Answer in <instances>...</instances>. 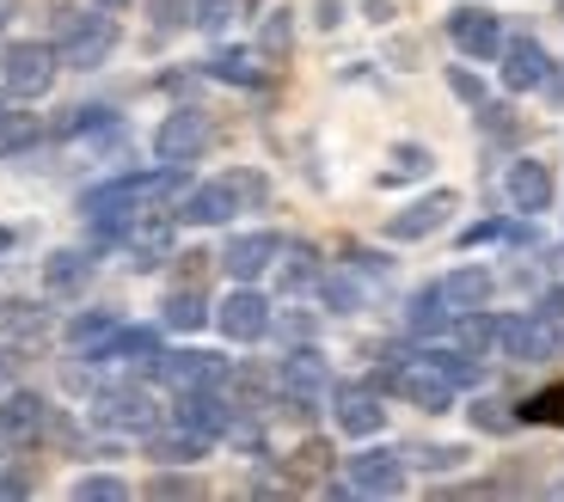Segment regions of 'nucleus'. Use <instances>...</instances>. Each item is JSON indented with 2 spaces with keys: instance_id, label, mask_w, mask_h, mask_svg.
<instances>
[{
  "instance_id": "nucleus-1",
  "label": "nucleus",
  "mask_w": 564,
  "mask_h": 502,
  "mask_svg": "<svg viewBox=\"0 0 564 502\" xmlns=\"http://www.w3.org/2000/svg\"><path fill=\"white\" fill-rule=\"evenodd\" d=\"M191 190L184 184V166H154V172H123V178L99 184V190L80 196L86 221H99V215H117V221H129V215H154L166 209V203H178V196Z\"/></svg>"
},
{
  "instance_id": "nucleus-2",
  "label": "nucleus",
  "mask_w": 564,
  "mask_h": 502,
  "mask_svg": "<svg viewBox=\"0 0 564 502\" xmlns=\"http://www.w3.org/2000/svg\"><path fill=\"white\" fill-rule=\"evenodd\" d=\"M375 386L399 392V399H411L417 411H448L454 405V380L442 374V362L430 356V349H411V356H387L381 374H375Z\"/></svg>"
},
{
  "instance_id": "nucleus-3",
  "label": "nucleus",
  "mask_w": 564,
  "mask_h": 502,
  "mask_svg": "<svg viewBox=\"0 0 564 502\" xmlns=\"http://www.w3.org/2000/svg\"><path fill=\"white\" fill-rule=\"evenodd\" d=\"M56 74H62L56 43H7V56H0V92L7 98H43L56 86Z\"/></svg>"
},
{
  "instance_id": "nucleus-4",
  "label": "nucleus",
  "mask_w": 564,
  "mask_h": 502,
  "mask_svg": "<svg viewBox=\"0 0 564 502\" xmlns=\"http://www.w3.org/2000/svg\"><path fill=\"white\" fill-rule=\"evenodd\" d=\"M117 50V19L105 13H86V19H74V13H62V43H56V56H62V68H105V56Z\"/></svg>"
},
{
  "instance_id": "nucleus-5",
  "label": "nucleus",
  "mask_w": 564,
  "mask_h": 502,
  "mask_svg": "<svg viewBox=\"0 0 564 502\" xmlns=\"http://www.w3.org/2000/svg\"><path fill=\"white\" fill-rule=\"evenodd\" d=\"M399 490H405V454L368 447V454L344 460V478L332 484V496H399Z\"/></svg>"
},
{
  "instance_id": "nucleus-6",
  "label": "nucleus",
  "mask_w": 564,
  "mask_h": 502,
  "mask_svg": "<svg viewBox=\"0 0 564 502\" xmlns=\"http://www.w3.org/2000/svg\"><path fill=\"white\" fill-rule=\"evenodd\" d=\"M276 392H282V405L295 411V417H307L325 392H332V374H325V356H319V349H313V343H295V349H289V356H282V368H276Z\"/></svg>"
},
{
  "instance_id": "nucleus-7",
  "label": "nucleus",
  "mask_w": 564,
  "mask_h": 502,
  "mask_svg": "<svg viewBox=\"0 0 564 502\" xmlns=\"http://www.w3.org/2000/svg\"><path fill=\"white\" fill-rule=\"evenodd\" d=\"M93 423H99V429H117V435H154L160 423H166V411H160L141 386H111V392L93 399Z\"/></svg>"
},
{
  "instance_id": "nucleus-8",
  "label": "nucleus",
  "mask_w": 564,
  "mask_h": 502,
  "mask_svg": "<svg viewBox=\"0 0 564 502\" xmlns=\"http://www.w3.org/2000/svg\"><path fill=\"white\" fill-rule=\"evenodd\" d=\"M497 349L509 362H552L558 356V319L546 313H509L497 319Z\"/></svg>"
},
{
  "instance_id": "nucleus-9",
  "label": "nucleus",
  "mask_w": 564,
  "mask_h": 502,
  "mask_svg": "<svg viewBox=\"0 0 564 502\" xmlns=\"http://www.w3.org/2000/svg\"><path fill=\"white\" fill-rule=\"evenodd\" d=\"M209 148V117L203 111H166L154 129V160L160 166H197V154Z\"/></svg>"
},
{
  "instance_id": "nucleus-10",
  "label": "nucleus",
  "mask_w": 564,
  "mask_h": 502,
  "mask_svg": "<svg viewBox=\"0 0 564 502\" xmlns=\"http://www.w3.org/2000/svg\"><path fill=\"white\" fill-rule=\"evenodd\" d=\"M325 399H332V423H338L350 441H368V435H381V429H387L381 386H356V380H344V386H332Z\"/></svg>"
},
{
  "instance_id": "nucleus-11",
  "label": "nucleus",
  "mask_w": 564,
  "mask_h": 502,
  "mask_svg": "<svg viewBox=\"0 0 564 502\" xmlns=\"http://www.w3.org/2000/svg\"><path fill=\"white\" fill-rule=\"evenodd\" d=\"M148 374L172 392H203V386H227V362L209 356V349H172V356H154Z\"/></svg>"
},
{
  "instance_id": "nucleus-12",
  "label": "nucleus",
  "mask_w": 564,
  "mask_h": 502,
  "mask_svg": "<svg viewBox=\"0 0 564 502\" xmlns=\"http://www.w3.org/2000/svg\"><path fill=\"white\" fill-rule=\"evenodd\" d=\"M215 325H221V337H234V343H258V337H270V301L252 282H234V294L215 307Z\"/></svg>"
},
{
  "instance_id": "nucleus-13",
  "label": "nucleus",
  "mask_w": 564,
  "mask_h": 502,
  "mask_svg": "<svg viewBox=\"0 0 564 502\" xmlns=\"http://www.w3.org/2000/svg\"><path fill=\"white\" fill-rule=\"evenodd\" d=\"M240 209V190H234V178H215V184H191V190L172 203V221H191V227H221L234 221Z\"/></svg>"
},
{
  "instance_id": "nucleus-14",
  "label": "nucleus",
  "mask_w": 564,
  "mask_h": 502,
  "mask_svg": "<svg viewBox=\"0 0 564 502\" xmlns=\"http://www.w3.org/2000/svg\"><path fill=\"white\" fill-rule=\"evenodd\" d=\"M43 435H50V399H43V392H7V399H0V441L37 447Z\"/></svg>"
},
{
  "instance_id": "nucleus-15",
  "label": "nucleus",
  "mask_w": 564,
  "mask_h": 502,
  "mask_svg": "<svg viewBox=\"0 0 564 502\" xmlns=\"http://www.w3.org/2000/svg\"><path fill=\"white\" fill-rule=\"evenodd\" d=\"M454 209H460V196H454V190H430V196H417L411 209H399L393 221H387V239H399V245H417V239L442 233Z\"/></svg>"
},
{
  "instance_id": "nucleus-16",
  "label": "nucleus",
  "mask_w": 564,
  "mask_h": 502,
  "mask_svg": "<svg viewBox=\"0 0 564 502\" xmlns=\"http://www.w3.org/2000/svg\"><path fill=\"white\" fill-rule=\"evenodd\" d=\"M448 37H454V50L473 56V62H491L497 50H503V25H497L491 7H454V13H448Z\"/></svg>"
},
{
  "instance_id": "nucleus-17",
  "label": "nucleus",
  "mask_w": 564,
  "mask_h": 502,
  "mask_svg": "<svg viewBox=\"0 0 564 502\" xmlns=\"http://www.w3.org/2000/svg\"><path fill=\"white\" fill-rule=\"evenodd\" d=\"M497 62H503L497 74H503L509 92H540V86H552V56L534 37H509L503 50H497Z\"/></svg>"
},
{
  "instance_id": "nucleus-18",
  "label": "nucleus",
  "mask_w": 564,
  "mask_h": 502,
  "mask_svg": "<svg viewBox=\"0 0 564 502\" xmlns=\"http://www.w3.org/2000/svg\"><path fill=\"white\" fill-rule=\"evenodd\" d=\"M276 258H282V233H264V227H258V233L227 239V251H221V270H227L234 282H258L270 264H276Z\"/></svg>"
},
{
  "instance_id": "nucleus-19",
  "label": "nucleus",
  "mask_w": 564,
  "mask_h": 502,
  "mask_svg": "<svg viewBox=\"0 0 564 502\" xmlns=\"http://www.w3.org/2000/svg\"><path fill=\"white\" fill-rule=\"evenodd\" d=\"M503 190H509V209L516 215H546L552 209V172L540 166V160H509Z\"/></svg>"
},
{
  "instance_id": "nucleus-20",
  "label": "nucleus",
  "mask_w": 564,
  "mask_h": 502,
  "mask_svg": "<svg viewBox=\"0 0 564 502\" xmlns=\"http://www.w3.org/2000/svg\"><path fill=\"white\" fill-rule=\"evenodd\" d=\"M123 251L135 270H154L172 258V215H135V221L123 227Z\"/></svg>"
},
{
  "instance_id": "nucleus-21",
  "label": "nucleus",
  "mask_w": 564,
  "mask_h": 502,
  "mask_svg": "<svg viewBox=\"0 0 564 502\" xmlns=\"http://www.w3.org/2000/svg\"><path fill=\"white\" fill-rule=\"evenodd\" d=\"M154 356H160V331H148V325H117V331L93 349V362H105V368H117V362H148L154 368Z\"/></svg>"
},
{
  "instance_id": "nucleus-22",
  "label": "nucleus",
  "mask_w": 564,
  "mask_h": 502,
  "mask_svg": "<svg viewBox=\"0 0 564 502\" xmlns=\"http://www.w3.org/2000/svg\"><path fill=\"white\" fill-rule=\"evenodd\" d=\"M436 288H442V301H448L454 313H466V307H485V301H491L497 276H491L485 264H460V270H448Z\"/></svg>"
},
{
  "instance_id": "nucleus-23",
  "label": "nucleus",
  "mask_w": 564,
  "mask_h": 502,
  "mask_svg": "<svg viewBox=\"0 0 564 502\" xmlns=\"http://www.w3.org/2000/svg\"><path fill=\"white\" fill-rule=\"evenodd\" d=\"M209 435H197V429H184V423H160V429L154 435H148V454H154V460H172V466H178V460H203V454H209Z\"/></svg>"
},
{
  "instance_id": "nucleus-24",
  "label": "nucleus",
  "mask_w": 564,
  "mask_h": 502,
  "mask_svg": "<svg viewBox=\"0 0 564 502\" xmlns=\"http://www.w3.org/2000/svg\"><path fill=\"white\" fill-rule=\"evenodd\" d=\"M86 282H93V258H86V251L62 245V251L43 258V288H50V294H80Z\"/></svg>"
},
{
  "instance_id": "nucleus-25",
  "label": "nucleus",
  "mask_w": 564,
  "mask_h": 502,
  "mask_svg": "<svg viewBox=\"0 0 564 502\" xmlns=\"http://www.w3.org/2000/svg\"><path fill=\"white\" fill-rule=\"evenodd\" d=\"M448 319H454V307L442 301L436 282L411 294V307H405V331H411V337H442V331H448Z\"/></svg>"
},
{
  "instance_id": "nucleus-26",
  "label": "nucleus",
  "mask_w": 564,
  "mask_h": 502,
  "mask_svg": "<svg viewBox=\"0 0 564 502\" xmlns=\"http://www.w3.org/2000/svg\"><path fill=\"white\" fill-rule=\"evenodd\" d=\"M276 276H282V288H289V294H307V288H319L325 264H319V251H313V245H289V239H282Z\"/></svg>"
},
{
  "instance_id": "nucleus-27",
  "label": "nucleus",
  "mask_w": 564,
  "mask_h": 502,
  "mask_svg": "<svg viewBox=\"0 0 564 502\" xmlns=\"http://www.w3.org/2000/svg\"><path fill=\"white\" fill-rule=\"evenodd\" d=\"M160 319H166V331H203L215 319V307L203 301V288H178L160 301Z\"/></svg>"
},
{
  "instance_id": "nucleus-28",
  "label": "nucleus",
  "mask_w": 564,
  "mask_h": 502,
  "mask_svg": "<svg viewBox=\"0 0 564 502\" xmlns=\"http://www.w3.org/2000/svg\"><path fill=\"white\" fill-rule=\"evenodd\" d=\"M37 331H50V307L25 301V294H7L0 301V337H37Z\"/></svg>"
},
{
  "instance_id": "nucleus-29",
  "label": "nucleus",
  "mask_w": 564,
  "mask_h": 502,
  "mask_svg": "<svg viewBox=\"0 0 564 502\" xmlns=\"http://www.w3.org/2000/svg\"><path fill=\"white\" fill-rule=\"evenodd\" d=\"M264 56H252V50H221V56L209 62V74L221 86H264V68H258Z\"/></svg>"
},
{
  "instance_id": "nucleus-30",
  "label": "nucleus",
  "mask_w": 564,
  "mask_h": 502,
  "mask_svg": "<svg viewBox=\"0 0 564 502\" xmlns=\"http://www.w3.org/2000/svg\"><path fill=\"white\" fill-rule=\"evenodd\" d=\"M430 166H436V154H430V148H417V141H405V148H393V160H387L381 184H387V190H393V184L430 178Z\"/></svg>"
},
{
  "instance_id": "nucleus-31",
  "label": "nucleus",
  "mask_w": 564,
  "mask_h": 502,
  "mask_svg": "<svg viewBox=\"0 0 564 502\" xmlns=\"http://www.w3.org/2000/svg\"><path fill=\"white\" fill-rule=\"evenodd\" d=\"M289 50H295V13H289V7H276V13H270L264 25H258V56L282 62Z\"/></svg>"
},
{
  "instance_id": "nucleus-32",
  "label": "nucleus",
  "mask_w": 564,
  "mask_h": 502,
  "mask_svg": "<svg viewBox=\"0 0 564 502\" xmlns=\"http://www.w3.org/2000/svg\"><path fill=\"white\" fill-rule=\"evenodd\" d=\"M111 331H117V313H80V319H68V343L74 349H99Z\"/></svg>"
},
{
  "instance_id": "nucleus-33",
  "label": "nucleus",
  "mask_w": 564,
  "mask_h": 502,
  "mask_svg": "<svg viewBox=\"0 0 564 502\" xmlns=\"http://www.w3.org/2000/svg\"><path fill=\"white\" fill-rule=\"evenodd\" d=\"M37 135H43L37 117H13V111L0 117V154H25V148H31Z\"/></svg>"
},
{
  "instance_id": "nucleus-34",
  "label": "nucleus",
  "mask_w": 564,
  "mask_h": 502,
  "mask_svg": "<svg viewBox=\"0 0 564 502\" xmlns=\"http://www.w3.org/2000/svg\"><path fill=\"white\" fill-rule=\"evenodd\" d=\"M246 7H252V0H197V19H191V25H203V31H227L234 19H246Z\"/></svg>"
},
{
  "instance_id": "nucleus-35",
  "label": "nucleus",
  "mask_w": 564,
  "mask_h": 502,
  "mask_svg": "<svg viewBox=\"0 0 564 502\" xmlns=\"http://www.w3.org/2000/svg\"><path fill=\"white\" fill-rule=\"evenodd\" d=\"M516 417H522V423H564V380H558V386H546V392H534Z\"/></svg>"
},
{
  "instance_id": "nucleus-36",
  "label": "nucleus",
  "mask_w": 564,
  "mask_h": 502,
  "mask_svg": "<svg viewBox=\"0 0 564 502\" xmlns=\"http://www.w3.org/2000/svg\"><path fill=\"white\" fill-rule=\"evenodd\" d=\"M148 19H154V31L166 37V31H178V25L197 19V0H148Z\"/></svg>"
},
{
  "instance_id": "nucleus-37",
  "label": "nucleus",
  "mask_w": 564,
  "mask_h": 502,
  "mask_svg": "<svg viewBox=\"0 0 564 502\" xmlns=\"http://www.w3.org/2000/svg\"><path fill=\"white\" fill-rule=\"evenodd\" d=\"M405 466H423V472H454V466H466V447H405Z\"/></svg>"
},
{
  "instance_id": "nucleus-38",
  "label": "nucleus",
  "mask_w": 564,
  "mask_h": 502,
  "mask_svg": "<svg viewBox=\"0 0 564 502\" xmlns=\"http://www.w3.org/2000/svg\"><path fill=\"white\" fill-rule=\"evenodd\" d=\"M74 496H80V502H123L129 484H123V478H111V472H86L80 484H74Z\"/></svg>"
},
{
  "instance_id": "nucleus-39",
  "label": "nucleus",
  "mask_w": 564,
  "mask_h": 502,
  "mask_svg": "<svg viewBox=\"0 0 564 502\" xmlns=\"http://www.w3.org/2000/svg\"><path fill=\"white\" fill-rule=\"evenodd\" d=\"M325 466H332V447H325V441H301L295 460H289V472H295V478H319Z\"/></svg>"
},
{
  "instance_id": "nucleus-40",
  "label": "nucleus",
  "mask_w": 564,
  "mask_h": 502,
  "mask_svg": "<svg viewBox=\"0 0 564 502\" xmlns=\"http://www.w3.org/2000/svg\"><path fill=\"white\" fill-rule=\"evenodd\" d=\"M473 429L509 435V429H516V417H509V405H497V399H479V405H473Z\"/></svg>"
},
{
  "instance_id": "nucleus-41",
  "label": "nucleus",
  "mask_w": 564,
  "mask_h": 502,
  "mask_svg": "<svg viewBox=\"0 0 564 502\" xmlns=\"http://www.w3.org/2000/svg\"><path fill=\"white\" fill-rule=\"evenodd\" d=\"M148 496H203V484L178 472H160V478H148Z\"/></svg>"
},
{
  "instance_id": "nucleus-42",
  "label": "nucleus",
  "mask_w": 564,
  "mask_h": 502,
  "mask_svg": "<svg viewBox=\"0 0 564 502\" xmlns=\"http://www.w3.org/2000/svg\"><path fill=\"white\" fill-rule=\"evenodd\" d=\"M270 331H282L289 343H307V337H313V319H307V313H289V319H276V313H270Z\"/></svg>"
},
{
  "instance_id": "nucleus-43",
  "label": "nucleus",
  "mask_w": 564,
  "mask_h": 502,
  "mask_svg": "<svg viewBox=\"0 0 564 502\" xmlns=\"http://www.w3.org/2000/svg\"><path fill=\"white\" fill-rule=\"evenodd\" d=\"M448 92H454V98H466V105H485V86L473 80L466 68H448Z\"/></svg>"
},
{
  "instance_id": "nucleus-44",
  "label": "nucleus",
  "mask_w": 564,
  "mask_h": 502,
  "mask_svg": "<svg viewBox=\"0 0 564 502\" xmlns=\"http://www.w3.org/2000/svg\"><path fill=\"white\" fill-rule=\"evenodd\" d=\"M0 496H31V472H19V466L0 460Z\"/></svg>"
},
{
  "instance_id": "nucleus-45",
  "label": "nucleus",
  "mask_w": 564,
  "mask_h": 502,
  "mask_svg": "<svg viewBox=\"0 0 564 502\" xmlns=\"http://www.w3.org/2000/svg\"><path fill=\"white\" fill-rule=\"evenodd\" d=\"M503 233H509V221H479L460 233V245H485V239H503Z\"/></svg>"
},
{
  "instance_id": "nucleus-46",
  "label": "nucleus",
  "mask_w": 564,
  "mask_h": 502,
  "mask_svg": "<svg viewBox=\"0 0 564 502\" xmlns=\"http://www.w3.org/2000/svg\"><path fill=\"white\" fill-rule=\"evenodd\" d=\"M19 374H25V349L0 343V380H19Z\"/></svg>"
},
{
  "instance_id": "nucleus-47",
  "label": "nucleus",
  "mask_w": 564,
  "mask_h": 502,
  "mask_svg": "<svg viewBox=\"0 0 564 502\" xmlns=\"http://www.w3.org/2000/svg\"><path fill=\"white\" fill-rule=\"evenodd\" d=\"M540 313H546V319H564V288H552L546 301H540Z\"/></svg>"
},
{
  "instance_id": "nucleus-48",
  "label": "nucleus",
  "mask_w": 564,
  "mask_h": 502,
  "mask_svg": "<svg viewBox=\"0 0 564 502\" xmlns=\"http://www.w3.org/2000/svg\"><path fill=\"white\" fill-rule=\"evenodd\" d=\"M319 25H338V0H319Z\"/></svg>"
},
{
  "instance_id": "nucleus-49",
  "label": "nucleus",
  "mask_w": 564,
  "mask_h": 502,
  "mask_svg": "<svg viewBox=\"0 0 564 502\" xmlns=\"http://www.w3.org/2000/svg\"><path fill=\"white\" fill-rule=\"evenodd\" d=\"M13 19H19V0H0V31L13 25Z\"/></svg>"
},
{
  "instance_id": "nucleus-50",
  "label": "nucleus",
  "mask_w": 564,
  "mask_h": 502,
  "mask_svg": "<svg viewBox=\"0 0 564 502\" xmlns=\"http://www.w3.org/2000/svg\"><path fill=\"white\" fill-rule=\"evenodd\" d=\"M93 7H105V13H123L129 0H93Z\"/></svg>"
},
{
  "instance_id": "nucleus-51",
  "label": "nucleus",
  "mask_w": 564,
  "mask_h": 502,
  "mask_svg": "<svg viewBox=\"0 0 564 502\" xmlns=\"http://www.w3.org/2000/svg\"><path fill=\"white\" fill-rule=\"evenodd\" d=\"M0 251H13V227H0Z\"/></svg>"
},
{
  "instance_id": "nucleus-52",
  "label": "nucleus",
  "mask_w": 564,
  "mask_h": 502,
  "mask_svg": "<svg viewBox=\"0 0 564 502\" xmlns=\"http://www.w3.org/2000/svg\"><path fill=\"white\" fill-rule=\"evenodd\" d=\"M0 117H7V98H0Z\"/></svg>"
},
{
  "instance_id": "nucleus-53",
  "label": "nucleus",
  "mask_w": 564,
  "mask_h": 502,
  "mask_svg": "<svg viewBox=\"0 0 564 502\" xmlns=\"http://www.w3.org/2000/svg\"><path fill=\"white\" fill-rule=\"evenodd\" d=\"M558 19H564V7H558Z\"/></svg>"
}]
</instances>
